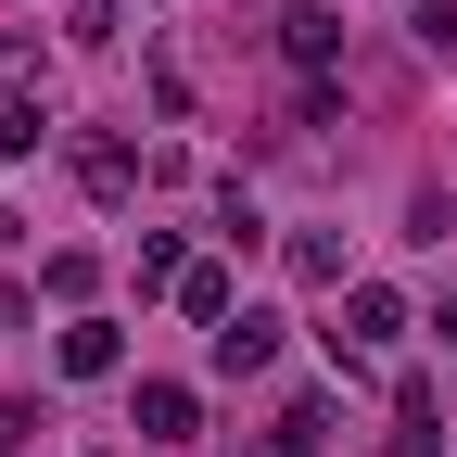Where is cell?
I'll return each instance as SVG.
<instances>
[{"mask_svg": "<svg viewBox=\"0 0 457 457\" xmlns=\"http://www.w3.org/2000/svg\"><path fill=\"white\" fill-rule=\"evenodd\" d=\"M279 457H318L330 445V394H293V407H279V432H267Z\"/></svg>", "mask_w": 457, "mask_h": 457, "instance_id": "9", "label": "cell"}, {"mask_svg": "<svg viewBox=\"0 0 457 457\" xmlns=\"http://www.w3.org/2000/svg\"><path fill=\"white\" fill-rule=\"evenodd\" d=\"M51 369H64V381H128V330H114V318H64V330H51Z\"/></svg>", "mask_w": 457, "mask_h": 457, "instance_id": "2", "label": "cell"}, {"mask_svg": "<svg viewBox=\"0 0 457 457\" xmlns=\"http://www.w3.org/2000/svg\"><path fill=\"white\" fill-rule=\"evenodd\" d=\"M89 279H102L89 242H51V254H38V293H51V305H89Z\"/></svg>", "mask_w": 457, "mask_h": 457, "instance_id": "8", "label": "cell"}, {"mask_svg": "<svg viewBox=\"0 0 457 457\" xmlns=\"http://www.w3.org/2000/svg\"><path fill=\"white\" fill-rule=\"evenodd\" d=\"M77 191H89V204H128V191H140V153H128V140H77Z\"/></svg>", "mask_w": 457, "mask_h": 457, "instance_id": "7", "label": "cell"}, {"mask_svg": "<svg viewBox=\"0 0 457 457\" xmlns=\"http://www.w3.org/2000/svg\"><path fill=\"white\" fill-rule=\"evenodd\" d=\"M128 432H140V445H191V432H204V394H191V381H128Z\"/></svg>", "mask_w": 457, "mask_h": 457, "instance_id": "4", "label": "cell"}, {"mask_svg": "<svg viewBox=\"0 0 457 457\" xmlns=\"http://www.w3.org/2000/svg\"><path fill=\"white\" fill-rule=\"evenodd\" d=\"M38 432H51L38 394H0V457H38Z\"/></svg>", "mask_w": 457, "mask_h": 457, "instance_id": "11", "label": "cell"}, {"mask_svg": "<svg viewBox=\"0 0 457 457\" xmlns=\"http://www.w3.org/2000/svg\"><path fill=\"white\" fill-rule=\"evenodd\" d=\"M26 77H38V38H0V102H13Z\"/></svg>", "mask_w": 457, "mask_h": 457, "instance_id": "16", "label": "cell"}, {"mask_svg": "<svg viewBox=\"0 0 457 457\" xmlns=\"http://www.w3.org/2000/svg\"><path fill=\"white\" fill-rule=\"evenodd\" d=\"M293 279H330V293H343V242H330V228H293Z\"/></svg>", "mask_w": 457, "mask_h": 457, "instance_id": "13", "label": "cell"}, {"mask_svg": "<svg viewBox=\"0 0 457 457\" xmlns=\"http://www.w3.org/2000/svg\"><path fill=\"white\" fill-rule=\"evenodd\" d=\"M179 267H191L179 228H140V293H179Z\"/></svg>", "mask_w": 457, "mask_h": 457, "instance_id": "10", "label": "cell"}, {"mask_svg": "<svg viewBox=\"0 0 457 457\" xmlns=\"http://www.w3.org/2000/svg\"><path fill=\"white\" fill-rule=\"evenodd\" d=\"M38 140H51V114H38V102H0V165H26Z\"/></svg>", "mask_w": 457, "mask_h": 457, "instance_id": "12", "label": "cell"}, {"mask_svg": "<svg viewBox=\"0 0 457 457\" xmlns=\"http://www.w3.org/2000/svg\"><path fill=\"white\" fill-rule=\"evenodd\" d=\"M279 51H293V77H343V13L330 0H293L279 13Z\"/></svg>", "mask_w": 457, "mask_h": 457, "instance_id": "5", "label": "cell"}, {"mask_svg": "<svg viewBox=\"0 0 457 457\" xmlns=\"http://www.w3.org/2000/svg\"><path fill=\"white\" fill-rule=\"evenodd\" d=\"M381 457H445V432H432V407H394V445Z\"/></svg>", "mask_w": 457, "mask_h": 457, "instance_id": "14", "label": "cell"}, {"mask_svg": "<svg viewBox=\"0 0 457 457\" xmlns=\"http://www.w3.org/2000/svg\"><path fill=\"white\" fill-rule=\"evenodd\" d=\"M165 305H179L191 330H228V318H242V293H228V267H216V254H191V267H179V293H165Z\"/></svg>", "mask_w": 457, "mask_h": 457, "instance_id": "6", "label": "cell"}, {"mask_svg": "<svg viewBox=\"0 0 457 457\" xmlns=\"http://www.w3.org/2000/svg\"><path fill=\"white\" fill-rule=\"evenodd\" d=\"M432 343H445V356H457V293H445V305H432Z\"/></svg>", "mask_w": 457, "mask_h": 457, "instance_id": "17", "label": "cell"}, {"mask_svg": "<svg viewBox=\"0 0 457 457\" xmlns=\"http://www.w3.org/2000/svg\"><path fill=\"white\" fill-rule=\"evenodd\" d=\"M394 343H407V293L394 279H343V330H330V356H343V381H369Z\"/></svg>", "mask_w": 457, "mask_h": 457, "instance_id": "1", "label": "cell"}, {"mask_svg": "<svg viewBox=\"0 0 457 457\" xmlns=\"http://www.w3.org/2000/svg\"><path fill=\"white\" fill-rule=\"evenodd\" d=\"M204 369H216V381H254V369H279V305H242L228 330H204Z\"/></svg>", "mask_w": 457, "mask_h": 457, "instance_id": "3", "label": "cell"}, {"mask_svg": "<svg viewBox=\"0 0 457 457\" xmlns=\"http://www.w3.org/2000/svg\"><path fill=\"white\" fill-rule=\"evenodd\" d=\"M407 26H420V51H457V0H420Z\"/></svg>", "mask_w": 457, "mask_h": 457, "instance_id": "15", "label": "cell"}]
</instances>
